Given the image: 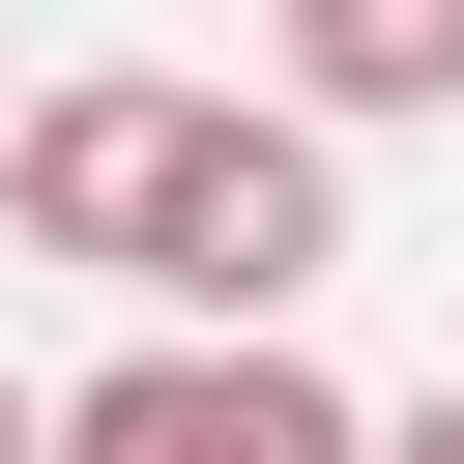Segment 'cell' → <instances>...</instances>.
Instances as JSON below:
<instances>
[{"mask_svg": "<svg viewBox=\"0 0 464 464\" xmlns=\"http://www.w3.org/2000/svg\"><path fill=\"white\" fill-rule=\"evenodd\" d=\"M290 116H464V0H290Z\"/></svg>", "mask_w": 464, "mask_h": 464, "instance_id": "cell-4", "label": "cell"}, {"mask_svg": "<svg viewBox=\"0 0 464 464\" xmlns=\"http://www.w3.org/2000/svg\"><path fill=\"white\" fill-rule=\"evenodd\" d=\"M348 464H464V377H435V406H377V435H348Z\"/></svg>", "mask_w": 464, "mask_h": 464, "instance_id": "cell-5", "label": "cell"}, {"mask_svg": "<svg viewBox=\"0 0 464 464\" xmlns=\"http://www.w3.org/2000/svg\"><path fill=\"white\" fill-rule=\"evenodd\" d=\"M377 406L290 348V319H174V348H116L87 406H58V464H348Z\"/></svg>", "mask_w": 464, "mask_h": 464, "instance_id": "cell-2", "label": "cell"}, {"mask_svg": "<svg viewBox=\"0 0 464 464\" xmlns=\"http://www.w3.org/2000/svg\"><path fill=\"white\" fill-rule=\"evenodd\" d=\"M174 174V58H87V87H0V232L29 261H116Z\"/></svg>", "mask_w": 464, "mask_h": 464, "instance_id": "cell-3", "label": "cell"}, {"mask_svg": "<svg viewBox=\"0 0 464 464\" xmlns=\"http://www.w3.org/2000/svg\"><path fill=\"white\" fill-rule=\"evenodd\" d=\"M319 261H348V145H319L290 87H261V116H232V87H174V174H145L116 290H174V319H290Z\"/></svg>", "mask_w": 464, "mask_h": 464, "instance_id": "cell-1", "label": "cell"}, {"mask_svg": "<svg viewBox=\"0 0 464 464\" xmlns=\"http://www.w3.org/2000/svg\"><path fill=\"white\" fill-rule=\"evenodd\" d=\"M0 464H58V406H29V377H0Z\"/></svg>", "mask_w": 464, "mask_h": 464, "instance_id": "cell-6", "label": "cell"}]
</instances>
